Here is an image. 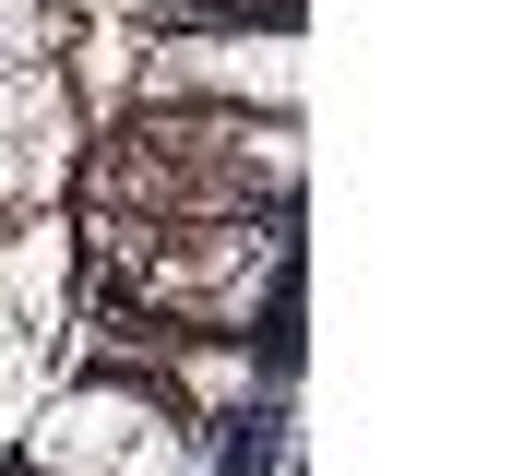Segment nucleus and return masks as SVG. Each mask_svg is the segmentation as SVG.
<instances>
[{"label": "nucleus", "instance_id": "f257e3e1", "mask_svg": "<svg viewBox=\"0 0 512 476\" xmlns=\"http://www.w3.org/2000/svg\"><path fill=\"white\" fill-rule=\"evenodd\" d=\"M215 12H274V24H286L298 0H179V24H215Z\"/></svg>", "mask_w": 512, "mask_h": 476}]
</instances>
